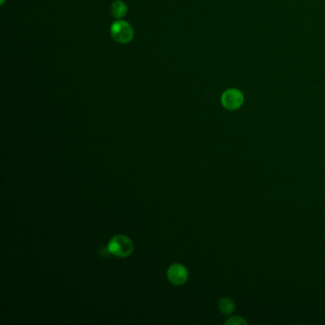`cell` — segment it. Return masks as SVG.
Listing matches in <instances>:
<instances>
[{
    "label": "cell",
    "instance_id": "52a82bcc",
    "mask_svg": "<svg viewBox=\"0 0 325 325\" xmlns=\"http://www.w3.org/2000/svg\"><path fill=\"white\" fill-rule=\"evenodd\" d=\"M225 324L229 325H241V324H246V321L241 317V316H233V317H230L226 322Z\"/></svg>",
    "mask_w": 325,
    "mask_h": 325
},
{
    "label": "cell",
    "instance_id": "3957f363",
    "mask_svg": "<svg viewBox=\"0 0 325 325\" xmlns=\"http://www.w3.org/2000/svg\"><path fill=\"white\" fill-rule=\"evenodd\" d=\"M111 34L113 38L120 43H128L134 37L132 26L128 22L123 20H119L113 23Z\"/></svg>",
    "mask_w": 325,
    "mask_h": 325
},
{
    "label": "cell",
    "instance_id": "5b68a950",
    "mask_svg": "<svg viewBox=\"0 0 325 325\" xmlns=\"http://www.w3.org/2000/svg\"><path fill=\"white\" fill-rule=\"evenodd\" d=\"M127 14V7L124 2L121 0L115 1L112 5V15L116 19H123Z\"/></svg>",
    "mask_w": 325,
    "mask_h": 325
},
{
    "label": "cell",
    "instance_id": "6da1fadb",
    "mask_svg": "<svg viewBox=\"0 0 325 325\" xmlns=\"http://www.w3.org/2000/svg\"><path fill=\"white\" fill-rule=\"evenodd\" d=\"M107 251L118 258H127L134 251V244L128 237L118 235L110 240Z\"/></svg>",
    "mask_w": 325,
    "mask_h": 325
},
{
    "label": "cell",
    "instance_id": "277c9868",
    "mask_svg": "<svg viewBox=\"0 0 325 325\" xmlns=\"http://www.w3.org/2000/svg\"><path fill=\"white\" fill-rule=\"evenodd\" d=\"M168 279L175 285H182L188 279V271L180 263L172 264L167 271Z\"/></svg>",
    "mask_w": 325,
    "mask_h": 325
},
{
    "label": "cell",
    "instance_id": "7a4b0ae2",
    "mask_svg": "<svg viewBox=\"0 0 325 325\" xmlns=\"http://www.w3.org/2000/svg\"><path fill=\"white\" fill-rule=\"evenodd\" d=\"M221 100L225 109L230 111L238 110L244 102V94L237 88H230L223 92Z\"/></svg>",
    "mask_w": 325,
    "mask_h": 325
},
{
    "label": "cell",
    "instance_id": "8992f818",
    "mask_svg": "<svg viewBox=\"0 0 325 325\" xmlns=\"http://www.w3.org/2000/svg\"><path fill=\"white\" fill-rule=\"evenodd\" d=\"M235 302L229 297H223L219 302V309L224 315H230L235 311Z\"/></svg>",
    "mask_w": 325,
    "mask_h": 325
}]
</instances>
